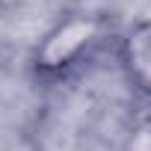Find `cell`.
Listing matches in <instances>:
<instances>
[{"mask_svg": "<svg viewBox=\"0 0 151 151\" xmlns=\"http://www.w3.org/2000/svg\"><path fill=\"white\" fill-rule=\"evenodd\" d=\"M101 33H104V24L98 15H86V12L65 15L39 42V47L33 53L36 74L59 77V74L77 68L83 62V56H89V50L101 42Z\"/></svg>", "mask_w": 151, "mask_h": 151, "instance_id": "obj_1", "label": "cell"}, {"mask_svg": "<svg viewBox=\"0 0 151 151\" xmlns=\"http://www.w3.org/2000/svg\"><path fill=\"white\" fill-rule=\"evenodd\" d=\"M119 62L127 80L151 95V18L133 21L119 39Z\"/></svg>", "mask_w": 151, "mask_h": 151, "instance_id": "obj_2", "label": "cell"}]
</instances>
